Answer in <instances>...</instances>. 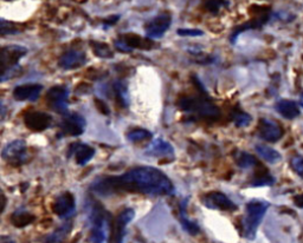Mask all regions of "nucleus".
<instances>
[{
    "mask_svg": "<svg viewBox=\"0 0 303 243\" xmlns=\"http://www.w3.org/2000/svg\"><path fill=\"white\" fill-rule=\"evenodd\" d=\"M91 191L100 196L141 192L152 196H173L175 188L161 170L152 166H137L120 176H108L94 181Z\"/></svg>",
    "mask_w": 303,
    "mask_h": 243,
    "instance_id": "f257e3e1",
    "label": "nucleus"
},
{
    "mask_svg": "<svg viewBox=\"0 0 303 243\" xmlns=\"http://www.w3.org/2000/svg\"><path fill=\"white\" fill-rule=\"evenodd\" d=\"M91 243H110L112 216L100 203L94 204L90 214Z\"/></svg>",
    "mask_w": 303,
    "mask_h": 243,
    "instance_id": "f03ea898",
    "label": "nucleus"
},
{
    "mask_svg": "<svg viewBox=\"0 0 303 243\" xmlns=\"http://www.w3.org/2000/svg\"><path fill=\"white\" fill-rule=\"evenodd\" d=\"M179 108L188 113L206 119H217L220 116L219 109L207 96H185L178 102Z\"/></svg>",
    "mask_w": 303,
    "mask_h": 243,
    "instance_id": "7ed1b4c3",
    "label": "nucleus"
},
{
    "mask_svg": "<svg viewBox=\"0 0 303 243\" xmlns=\"http://www.w3.org/2000/svg\"><path fill=\"white\" fill-rule=\"evenodd\" d=\"M270 204L265 201L254 200L249 202L245 207V217L243 220V234L248 240H254L257 233L258 226L267 213Z\"/></svg>",
    "mask_w": 303,
    "mask_h": 243,
    "instance_id": "20e7f679",
    "label": "nucleus"
},
{
    "mask_svg": "<svg viewBox=\"0 0 303 243\" xmlns=\"http://www.w3.org/2000/svg\"><path fill=\"white\" fill-rule=\"evenodd\" d=\"M2 160L13 165H21L27 162L28 154L26 142L23 140H14L9 142L1 151Z\"/></svg>",
    "mask_w": 303,
    "mask_h": 243,
    "instance_id": "39448f33",
    "label": "nucleus"
},
{
    "mask_svg": "<svg viewBox=\"0 0 303 243\" xmlns=\"http://www.w3.org/2000/svg\"><path fill=\"white\" fill-rule=\"evenodd\" d=\"M154 46L153 40L146 39L142 38L138 34L127 33L120 36L118 39L115 40V47L116 50L121 52H132L135 49H142V50H150Z\"/></svg>",
    "mask_w": 303,
    "mask_h": 243,
    "instance_id": "423d86ee",
    "label": "nucleus"
},
{
    "mask_svg": "<svg viewBox=\"0 0 303 243\" xmlns=\"http://www.w3.org/2000/svg\"><path fill=\"white\" fill-rule=\"evenodd\" d=\"M85 119L83 116L80 113L70 112L65 113L63 117L61 124H59V129H61L62 136H70V137H77V136L82 135L85 130Z\"/></svg>",
    "mask_w": 303,
    "mask_h": 243,
    "instance_id": "0eeeda50",
    "label": "nucleus"
},
{
    "mask_svg": "<svg viewBox=\"0 0 303 243\" xmlns=\"http://www.w3.org/2000/svg\"><path fill=\"white\" fill-rule=\"evenodd\" d=\"M46 102L53 111L65 115L69 105V90L64 86H53L47 91Z\"/></svg>",
    "mask_w": 303,
    "mask_h": 243,
    "instance_id": "6e6552de",
    "label": "nucleus"
},
{
    "mask_svg": "<svg viewBox=\"0 0 303 243\" xmlns=\"http://www.w3.org/2000/svg\"><path fill=\"white\" fill-rule=\"evenodd\" d=\"M170 24H172V15L168 12H162V13L157 14L155 18H153L146 24V26H145L146 36L150 39L161 38L168 30Z\"/></svg>",
    "mask_w": 303,
    "mask_h": 243,
    "instance_id": "1a4fd4ad",
    "label": "nucleus"
},
{
    "mask_svg": "<svg viewBox=\"0 0 303 243\" xmlns=\"http://www.w3.org/2000/svg\"><path fill=\"white\" fill-rule=\"evenodd\" d=\"M203 203L208 209L222 211H235L238 209V206L235 202L230 200L225 194L220 191L208 192L203 197Z\"/></svg>",
    "mask_w": 303,
    "mask_h": 243,
    "instance_id": "9d476101",
    "label": "nucleus"
},
{
    "mask_svg": "<svg viewBox=\"0 0 303 243\" xmlns=\"http://www.w3.org/2000/svg\"><path fill=\"white\" fill-rule=\"evenodd\" d=\"M27 53V49L19 45H8L2 47L0 62H1V74L6 72L9 69H13L18 65L20 58Z\"/></svg>",
    "mask_w": 303,
    "mask_h": 243,
    "instance_id": "9b49d317",
    "label": "nucleus"
},
{
    "mask_svg": "<svg viewBox=\"0 0 303 243\" xmlns=\"http://www.w3.org/2000/svg\"><path fill=\"white\" fill-rule=\"evenodd\" d=\"M53 213L61 219H70L76 211V202L70 191H64L53 202Z\"/></svg>",
    "mask_w": 303,
    "mask_h": 243,
    "instance_id": "f8f14e48",
    "label": "nucleus"
},
{
    "mask_svg": "<svg viewBox=\"0 0 303 243\" xmlns=\"http://www.w3.org/2000/svg\"><path fill=\"white\" fill-rule=\"evenodd\" d=\"M258 136L269 143H276L283 137V129L273 119L262 118L258 124Z\"/></svg>",
    "mask_w": 303,
    "mask_h": 243,
    "instance_id": "ddd939ff",
    "label": "nucleus"
},
{
    "mask_svg": "<svg viewBox=\"0 0 303 243\" xmlns=\"http://www.w3.org/2000/svg\"><path fill=\"white\" fill-rule=\"evenodd\" d=\"M24 123L30 130L34 132H42L50 128V125L52 123V117L50 115H47V113L33 111L25 115Z\"/></svg>",
    "mask_w": 303,
    "mask_h": 243,
    "instance_id": "4468645a",
    "label": "nucleus"
},
{
    "mask_svg": "<svg viewBox=\"0 0 303 243\" xmlns=\"http://www.w3.org/2000/svg\"><path fill=\"white\" fill-rule=\"evenodd\" d=\"M135 216V211L132 208L125 209L120 215L116 217L115 226H114V233L113 239L114 243H123L126 236V228L129 223L132 222Z\"/></svg>",
    "mask_w": 303,
    "mask_h": 243,
    "instance_id": "2eb2a0df",
    "label": "nucleus"
},
{
    "mask_svg": "<svg viewBox=\"0 0 303 243\" xmlns=\"http://www.w3.org/2000/svg\"><path fill=\"white\" fill-rule=\"evenodd\" d=\"M43 91L40 84H24L15 86L13 90V98L19 102H34L39 98Z\"/></svg>",
    "mask_w": 303,
    "mask_h": 243,
    "instance_id": "dca6fc26",
    "label": "nucleus"
},
{
    "mask_svg": "<svg viewBox=\"0 0 303 243\" xmlns=\"http://www.w3.org/2000/svg\"><path fill=\"white\" fill-rule=\"evenodd\" d=\"M87 63V55L80 50H70L63 53L58 61V65L64 70H74Z\"/></svg>",
    "mask_w": 303,
    "mask_h": 243,
    "instance_id": "f3484780",
    "label": "nucleus"
},
{
    "mask_svg": "<svg viewBox=\"0 0 303 243\" xmlns=\"http://www.w3.org/2000/svg\"><path fill=\"white\" fill-rule=\"evenodd\" d=\"M68 156H74L78 165H85L95 156L93 147L83 143H72L68 150Z\"/></svg>",
    "mask_w": 303,
    "mask_h": 243,
    "instance_id": "a211bd4d",
    "label": "nucleus"
},
{
    "mask_svg": "<svg viewBox=\"0 0 303 243\" xmlns=\"http://www.w3.org/2000/svg\"><path fill=\"white\" fill-rule=\"evenodd\" d=\"M275 110L286 119H295L301 115L300 104L289 99H281L275 104Z\"/></svg>",
    "mask_w": 303,
    "mask_h": 243,
    "instance_id": "6ab92c4d",
    "label": "nucleus"
},
{
    "mask_svg": "<svg viewBox=\"0 0 303 243\" xmlns=\"http://www.w3.org/2000/svg\"><path fill=\"white\" fill-rule=\"evenodd\" d=\"M146 155L152 157L173 156L174 155V148L168 142L157 138V140H154L148 145V148L146 149Z\"/></svg>",
    "mask_w": 303,
    "mask_h": 243,
    "instance_id": "aec40b11",
    "label": "nucleus"
},
{
    "mask_svg": "<svg viewBox=\"0 0 303 243\" xmlns=\"http://www.w3.org/2000/svg\"><path fill=\"white\" fill-rule=\"evenodd\" d=\"M72 229V222L70 221H66L65 223H63L61 227L53 230L51 234L46 235L45 238L42 240L43 243H61L65 240L66 236L69 235V233Z\"/></svg>",
    "mask_w": 303,
    "mask_h": 243,
    "instance_id": "412c9836",
    "label": "nucleus"
},
{
    "mask_svg": "<svg viewBox=\"0 0 303 243\" xmlns=\"http://www.w3.org/2000/svg\"><path fill=\"white\" fill-rule=\"evenodd\" d=\"M186 207H187V198H185L184 201L180 203L179 208V221L181 223L182 228L185 229V232H187L189 235H197L199 232H200V228L197 223L193 222V221L188 220L187 216H186Z\"/></svg>",
    "mask_w": 303,
    "mask_h": 243,
    "instance_id": "4be33fe9",
    "label": "nucleus"
},
{
    "mask_svg": "<svg viewBox=\"0 0 303 243\" xmlns=\"http://www.w3.org/2000/svg\"><path fill=\"white\" fill-rule=\"evenodd\" d=\"M33 221L34 216L25 209H17L11 216L12 225L17 228H24V227L31 225Z\"/></svg>",
    "mask_w": 303,
    "mask_h": 243,
    "instance_id": "5701e85b",
    "label": "nucleus"
},
{
    "mask_svg": "<svg viewBox=\"0 0 303 243\" xmlns=\"http://www.w3.org/2000/svg\"><path fill=\"white\" fill-rule=\"evenodd\" d=\"M256 153L258 154V156H261L264 161H267L268 163H276L281 160V155L277 150H275L274 148L269 147V145L265 144H258L255 147Z\"/></svg>",
    "mask_w": 303,
    "mask_h": 243,
    "instance_id": "b1692460",
    "label": "nucleus"
},
{
    "mask_svg": "<svg viewBox=\"0 0 303 243\" xmlns=\"http://www.w3.org/2000/svg\"><path fill=\"white\" fill-rule=\"evenodd\" d=\"M236 163L237 165L242 169L257 168V165L260 164V162H258L254 155L245 153V151H238V153H237Z\"/></svg>",
    "mask_w": 303,
    "mask_h": 243,
    "instance_id": "393cba45",
    "label": "nucleus"
},
{
    "mask_svg": "<svg viewBox=\"0 0 303 243\" xmlns=\"http://www.w3.org/2000/svg\"><path fill=\"white\" fill-rule=\"evenodd\" d=\"M114 92H115L116 100L122 108H127L129 105V93L126 84L122 81H116L113 85Z\"/></svg>",
    "mask_w": 303,
    "mask_h": 243,
    "instance_id": "a878e982",
    "label": "nucleus"
},
{
    "mask_svg": "<svg viewBox=\"0 0 303 243\" xmlns=\"http://www.w3.org/2000/svg\"><path fill=\"white\" fill-rule=\"evenodd\" d=\"M274 183L275 178L270 175V172L261 166V170L256 171L255 177L251 181V185L252 187H264V185H273Z\"/></svg>",
    "mask_w": 303,
    "mask_h": 243,
    "instance_id": "bb28decb",
    "label": "nucleus"
},
{
    "mask_svg": "<svg viewBox=\"0 0 303 243\" xmlns=\"http://www.w3.org/2000/svg\"><path fill=\"white\" fill-rule=\"evenodd\" d=\"M90 46L91 49H93V52L97 57H100V58H113V50L110 49L109 45H107V44L101 42H94L93 40V42H90Z\"/></svg>",
    "mask_w": 303,
    "mask_h": 243,
    "instance_id": "cd10ccee",
    "label": "nucleus"
},
{
    "mask_svg": "<svg viewBox=\"0 0 303 243\" xmlns=\"http://www.w3.org/2000/svg\"><path fill=\"white\" fill-rule=\"evenodd\" d=\"M232 121L235 123V125L238 126V128H244V126H248L250 124L252 118L249 113L244 112L239 108H236L232 112Z\"/></svg>",
    "mask_w": 303,
    "mask_h": 243,
    "instance_id": "c85d7f7f",
    "label": "nucleus"
},
{
    "mask_svg": "<svg viewBox=\"0 0 303 243\" xmlns=\"http://www.w3.org/2000/svg\"><path fill=\"white\" fill-rule=\"evenodd\" d=\"M152 132H150L146 129H133L132 131H129L127 134V138L129 142L132 143H139V142H144L146 140H150L152 138Z\"/></svg>",
    "mask_w": 303,
    "mask_h": 243,
    "instance_id": "c756f323",
    "label": "nucleus"
},
{
    "mask_svg": "<svg viewBox=\"0 0 303 243\" xmlns=\"http://www.w3.org/2000/svg\"><path fill=\"white\" fill-rule=\"evenodd\" d=\"M227 5H229L227 0H205L204 4L205 8L210 11L211 13H217L220 11V8Z\"/></svg>",
    "mask_w": 303,
    "mask_h": 243,
    "instance_id": "7c9ffc66",
    "label": "nucleus"
},
{
    "mask_svg": "<svg viewBox=\"0 0 303 243\" xmlns=\"http://www.w3.org/2000/svg\"><path fill=\"white\" fill-rule=\"evenodd\" d=\"M292 169L295 171L296 175L303 178V157L302 156H294L290 161Z\"/></svg>",
    "mask_w": 303,
    "mask_h": 243,
    "instance_id": "2f4dec72",
    "label": "nucleus"
},
{
    "mask_svg": "<svg viewBox=\"0 0 303 243\" xmlns=\"http://www.w3.org/2000/svg\"><path fill=\"white\" fill-rule=\"evenodd\" d=\"M176 34L181 37H199L203 36L204 32L198 28H179L176 31Z\"/></svg>",
    "mask_w": 303,
    "mask_h": 243,
    "instance_id": "473e14b6",
    "label": "nucleus"
},
{
    "mask_svg": "<svg viewBox=\"0 0 303 243\" xmlns=\"http://www.w3.org/2000/svg\"><path fill=\"white\" fill-rule=\"evenodd\" d=\"M20 32V31H18V28L15 27L14 24L8 23V21L1 20V31H0V33H1V36H6V34H13V33H18Z\"/></svg>",
    "mask_w": 303,
    "mask_h": 243,
    "instance_id": "72a5a7b5",
    "label": "nucleus"
},
{
    "mask_svg": "<svg viewBox=\"0 0 303 243\" xmlns=\"http://www.w3.org/2000/svg\"><path fill=\"white\" fill-rule=\"evenodd\" d=\"M273 17L275 19H279L281 21H284V23H290V21L296 18L295 14H292L289 13V12H283V11L276 12V13L273 14Z\"/></svg>",
    "mask_w": 303,
    "mask_h": 243,
    "instance_id": "f704fd0d",
    "label": "nucleus"
},
{
    "mask_svg": "<svg viewBox=\"0 0 303 243\" xmlns=\"http://www.w3.org/2000/svg\"><path fill=\"white\" fill-rule=\"evenodd\" d=\"M95 103L97 104V109L100 110L101 112L102 113H106V115H108L109 113V109H108V106H107V104L106 103H103V102H101L100 99H95Z\"/></svg>",
    "mask_w": 303,
    "mask_h": 243,
    "instance_id": "c9c22d12",
    "label": "nucleus"
},
{
    "mask_svg": "<svg viewBox=\"0 0 303 243\" xmlns=\"http://www.w3.org/2000/svg\"><path fill=\"white\" fill-rule=\"evenodd\" d=\"M294 204H295L298 208H301V209H303V194L296 195V196L294 197Z\"/></svg>",
    "mask_w": 303,
    "mask_h": 243,
    "instance_id": "e433bc0d",
    "label": "nucleus"
},
{
    "mask_svg": "<svg viewBox=\"0 0 303 243\" xmlns=\"http://www.w3.org/2000/svg\"><path fill=\"white\" fill-rule=\"evenodd\" d=\"M120 19L119 15H115V17H110L109 19H107L106 21H104V24H106V27L108 26V25H114L116 24V21H118Z\"/></svg>",
    "mask_w": 303,
    "mask_h": 243,
    "instance_id": "4c0bfd02",
    "label": "nucleus"
},
{
    "mask_svg": "<svg viewBox=\"0 0 303 243\" xmlns=\"http://www.w3.org/2000/svg\"><path fill=\"white\" fill-rule=\"evenodd\" d=\"M0 243H14V241L11 238H6V236H2L1 242H0Z\"/></svg>",
    "mask_w": 303,
    "mask_h": 243,
    "instance_id": "58836bf2",
    "label": "nucleus"
},
{
    "mask_svg": "<svg viewBox=\"0 0 303 243\" xmlns=\"http://www.w3.org/2000/svg\"><path fill=\"white\" fill-rule=\"evenodd\" d=\"M300 105L303 108V92L301 93V97H300Z\"/></svg>",
    "mask_w": 303,
    "mask_h": 243,
    "instance_id": "ea45409f",
    "label": "nucleus"
},
{
    "mask_svg": "<svg viewBox=\"0 0 303 243\" xmlns=\"http://www.w3.org/2000/svg\"><path fill=\"white\" fill-rule=\"evenodd\" d=\"M74 1H76V2H78V4H84L85 1H87V0H74Z\"/></svg>",
    "mask_w": 303,
    "mask_h": 243,
    "instance_id": "a19ab883",
    "label": "nucleus"
}]
</instances>
